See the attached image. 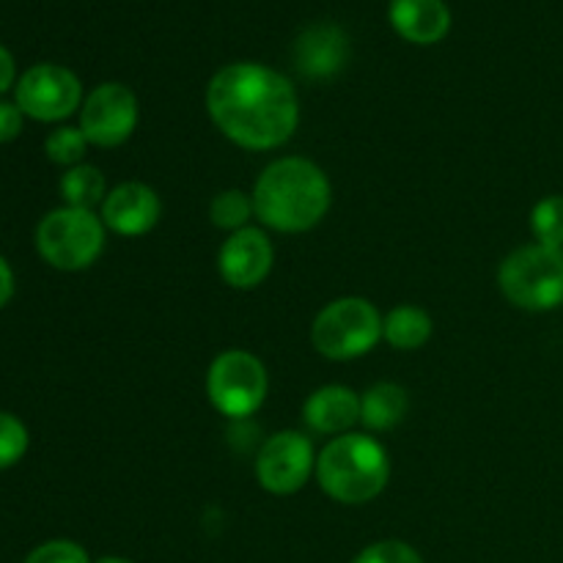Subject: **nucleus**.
Instances as JSON below:
<instances>
[{
  "mask_svg": "<svg viewBox=\"0 0 563 563\" xmlns=\"http://www.w3.org/2000/svg\"><path fill=\"white\" fill-rule=\"evenodd\" d=\"M22 132V110L16 104L0 102V143L14 141Z\"/></svg>",
  "mask_w": 563,
  "mask_h": 563,
  "instance_id": "25",
  "label": "nucleus"
},
{
  "mask_svg": "<svg viewBox=\"0 0 563 563\" xmlns=\"http://www.w3.org/2000/svg\"><path fill=\"white\" fill-rule=\"evenodd\" d=\"M207 110L220 132L251 152L278 148L300 124V99L280 71L229 64L209 80Z\"/></svg>",
  "mask_w": 563,
  "mask_h": 563,
  "instance_id": "1",
  "label": "nucleus"
},
{
  "mask_svg": "<svg viewBox=\"0 0 563 563\" xmlns=\"http://www.w3.org/2000/svg\"><path fill=\"white\" fill-rule=\"evenodd\" d=\"M390 25L412 44H438L451 31L445 0H390Z\"/></svg>",
  "mask_w": 563,
  "mask_h": 563,
  "instance_id": "15",
  "label": "nucleus"
},
{
  "mask_svg": "<svg viewBox=\"0 0 563 563\" xmlns=\"http://www.w3.org/2000/svg\"><path fill=\"white\" fill-rule=\"evenodd\" d=\"M383 339V317L363 297H341L317 313L311 341L330 361H355Z\"/></svg>",
  "mask_w": 563,
  "mask_h": 563,
  "instance_id": "6",
  "label": "nucleus"
},
{
  "mask_svg": "<svg viewBox=\"0 0 563 563\" xmlns=\"http://www.w3.org/2000/svg\"><path fill=\"white\" fill-rule=\"evenodd\" d=\"M25 563H91L88 553L77 542L69 539H55V542H44L42 548L33 550Z\"/></svg>",
  "mask_w": 563,
  "mask_h": 563,
  "instance_id": "24",
  "label": "nucleus"
},
{
  "mask_svg": "<svg viewBox=\"0 0 563 563\" xmlns=\"http://www.w3.org/2000/svg\"><path fill=\"white\" fill-rule=\"evenodd\" d=\"M137 126V99L121 82H102L86 97L80 130L88 143L102 148L121 146Z\"/></svg>",
  "mask_w": 563,
  "mask_h": 563,
  "instance_id": "10",
  "label": "nucleus"
},
{
  "mask_svg": "<svg viewBox=\"0 0 563 563\" xmlns=\"http://www.w3.org/2000/svg\"><path fill=\"white\" fill-rule=\"evenodd\" d=\"M432 317L418 306H399L383 319V339L394 350H421L432 339Z\"/></svg>",
  "mask_w": 563,
  "mask_h": 563,
  "instance_id": "17",
  "label": "nucleus"
},
{
  "mask_svg": "<svg viewBox=\"0 0 563 563\" xmlns=\"http://www.w3.org/2000/svg\"><path fill=\"white\" fill-rule=\"evenodd\" d=\"M352 563H423V559L416 553V548H410L407 542L385 539V542H377L372 544V548L363 550Z\"/></svg>",
  "mask_w": 563,
  "mask_h": 563,
  "instance_id": "23",
  "label": "nucleus"
},
{
  "mask_svg": "<svg viewBox=\"0 0 563 563\" xmlns=\"http://www.w3.org/2000/svg\"><path fill=\"white\" fill-rule=\"evenodd\" d=\"M11 295H14V275H11L9 264L0 258V308L11 300Z\"/></svg>",
  "mask_w": 563,
  "mask_h": 563,
  "instance_id": "27",
  "label": "nucleus"
},
{
  "mask_svg": "<svg viewBox=\"0 0 563 563\" xmlns=\"http://www.w3.org/2000/svg\"><path fill=\"white\" fill-rule=\"evenodd\" d=\"M302 421L319 434H346L361 421V396L346 385H322L302 405Z\"/></svg>",
  "mask_w": 563,
  "mask_h": 563,
  "instance_id": "14",
  "label": "nucleus"
},
{
  "mask_svg": "<svg viewBox=\"0 0 563 563\" xmlns=\"http://www.w3.org/2000/svg\"><path fill=\"white\" fill-rule=\"evenodd\" d=\"M317 473L311 440L302 432H278L262 445L256 456V478L267 493L295 495Z\"/></svg>",
  "mask_w": 563,
  "mask_h": 563,
  "instance_id": "9",
  "label": "nucleus"
},
{
  "mask_svg": "<svg viewBox=\"0 0 563 563\" xmlns=\"http://www.w3.org/2000/svg\"><path fill=\"white\" fill-rule=\"evenodd\" d=\"M82 86L66 66L38 64L20 77L16 108L36 121H60L80 108Z\"/></svg>",
  "mask_w": 563,
  "mask_h": 563,
  "instance_id": "8",
  "label": "nucleus"
},
{
  "mask_svg": "<svg viewBox=\"0 0 563 563\" xmlns=\"http://www.w3.org/2000/svg\"><path fill=\"white\" fill-rule=\"evenodd\" d=\"M253 214H256L253 196H247L242 190H225L220 196H214L212 203H209V220H212V225L231 231V234L245 229V223Z\"/></svg>",
  "mask_w": 563,
  "mask_h": 563,
  "instance_id": "19",
  "label": "nucleus"
},
{
  "mask_svg": "<svg viewBox=\"0 0 563 563\" xmlns=\"http://www.w3.org/2000/svg\"><path fill=\"white\" fill-rule=\"evenodd\" d=\"M27 451V429L20 418L0 412V471L16 465Z\"/></svg>",
  "mask_w": 563,
  "mask_h": 563,
  "instance_id": "22",
  "label": "nucleus"
},
{
  "mask_svg": "<svg viewBox=\"0 0 563 563\" xmlns=\"http://www.w3.org/2000/svg\"><path fill=\"white\" fill-rule=\"evenodd\" d=\"M407 390L396 383H377L361 396V423L372 432H388L396 423L405 421Z\"/></svg>",
  "mask_w": 563,
  "mask_h": 563,
  "instance_id": "16",
  "label": "nucleus"
},
{
  "mask_svg": "<svg viewBox=\"0 0 563 563\" xmlns=\"http://www.w3.org/2000/svg\"><path fill=\"white\" fill-rule=\"evenodd\" d=\"M388 454L368 434H339L317 456L319 487L339 504H368L388 487Z\"/></svg>",
  "mask_w": 563,
  "mask_h": 563,
  "instance_id": "3",
  "label": "nucleus"
},
{
  "mask_svg": "<svg viewBox=\"0 0 563 563\" xmlns=\"http://www.w3.org/2000/svg\"><path fill=\"white\" fill-rule=\"evenodd\" d=\"M86 135H82L80 126H58L55 132H49L47 141H44V152L53 163L58 165H80V159L86 157Z\"/></svg>",
  "mask_w": 563,
  "mask_h": 563,
  "instance_id": "21",
  "label": "nucleus"
},
{
  "mask_svg": "<svg viewBox=\"0 0 563 563\" xmlns=\"http://www.w3.org/2000/svg\"><path fill=\"white\" fill-rule=\"evenodd\" d=\"M14 82V58L5 47H0V93L9 91V86Z\"/></svg>",
  "mask_w": 563,
  "mask_h": 563,
  "instance_id": "26",
  "label": "nucleus"
},
{
  "mask_svg": "<svg viewBox=\"0 0 563 563\" xmlns=\"http://www.w3.org/2000/svg\"><path fill=\"white\" fill-rule=\"evenodd\" d=\"M253 209L267 229L280 234H302L322 223L333 190L317 163L306 157L275 159L253 187Z\"/></svg>",
  "mask_w": 563,
  "mask_h": 563,
  "instance_id": "2",
  "label": "nucleus"
},
{
  "mask_svg": "<svg viewBox=\"0 0 563 563\" xmlns=\"http://www.w3.org/2000/svg\"><path fill=\"white\" fill-rule=\"evenodd\" d=\"M163 214L159 196L143 181H124L113 187L102 201V223L119 236H143L157 225Z\"/></svg>",
  "mask_w": 563,
  "mask_h": 563,
  "instance_id": "12",
  "label": "nucleus"
},
{
  "mask_svg": "<svg viewBox=\"0 0 563 563\" xmlns=\"http://www.w3.org/2000/svg\"><path fill=\"white\" fill-rule=\"evenodd\" d=\"M36 247L44 262L55 269L77 273L91 267L104 251L102 218H97L91 209H55L38 223Z\"/></svg>",
  "mask_w": 563,
  "mask_h": 563,
  "instance_id": "5",
  "label": "nucleus"
},
{
  "mask_svg": "<svg viewBox=\"0 0 563 563\" xmlns=\"http://www.w3.org/2000/svg\"><path fill=\"white\" fill-rule=\"evenodd\" d=\"M350 58V38L333 22L306 27L295 42V66L302 77L324 80L344 69Z\"/></svg>",
  "mask_w": 563,
  "mask_h": 563,
  "instance_id": "13",
  "label": "nucleus"
},
{
  "mask_svg": "<svg viewBox=\"0 0 563 563\" xmlns=\"http://www.w3.org/2000/svg\"><path fill=\"white\" fill-rule=\"evenodd\" d=\"M97 563H132V561H126V559H119V555H108V559H99Z\"/></svg>",
  "mask_w": 563,
  "mask_h": 563,
  "instance_id": "28",
  "label": "nucleus"
},
{
  "mask_svg": "<svg viewBox=\"0 0 563 563\" xmlns=\"http://www.w3.org/2000/svg\"><path fill=\"white\" fill-rule=\"evenodd\" d=\"M104 176L93 165H75L60 179V196L66 207L75 209H93L104 201Z\"/></svg>",
  "mask_w": 563,
  "mask_h": 563,
  "instance_id": "18",
  "label": "nucleus"
},
{
  "mask_svg": "<svg viewBox=\"0 0 563 563\" xmlns=\"http://www.w3.org/2000/svg\"><path fill=\"white\" fill-rule=\"evenodd\" d=\"M273 242L262 229L234 231L218 253V269L231 289H256L273 269Z\"/></svg>",
  "mask_w": 563,
  "mask_h": 563,
  "instance_id": "11",
  "label": "nucleus"
},
{
  "mask_svg": "<svg viewBox=\"0 0 563 563\" xmlns=\"http://www.w3.org/2000/svg\"><path fill=\"white\" fill-rule=\"evenodd\" d=\"M498 286L522 311H553L563 306V247L526 245L504 258Z\"/></svg>",
  "mask_w": 563,
  "mask_h": 563,
  "instance_id": "4",
  "label": "nucleus"
},
{
  "mask_svg": "<svg viewBox=\"0 0 563 563\" xmlns=\"http://www.w3.org/2000/svg\"><path fill=\"white\" fill-rule=\"evenodd\" d=\"M531 231L539 245L563 247V196H548L533 207Z\"/></svg>",
  "mask_w": 563,
  "mask_h": 563,
  "instance_id": "20",
  "label": "nucleus"
},
{
  "mask_svg": "<svg viewBox=\"0 0 563 563\" xmlns=\"http://www.w3.org/2000/svg\"><path fill=\"white\" fill-rule=\"evenodd\" d=\"M207 394L214 410L231 421H245L264 405L267 396V368L245 350H229L218 355L207 374Z\"/></svg>",
  "mask_w": 563,
  "mask_h": 563,
  "instance_id": "7",
  "label": "nucleus"
}]
</instances>
